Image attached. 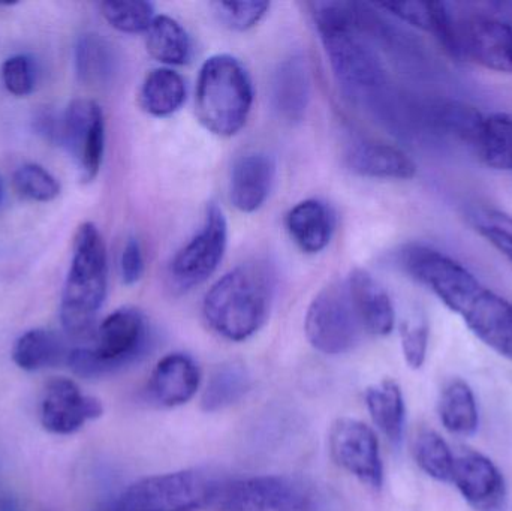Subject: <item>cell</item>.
I'll return each mask as SVG.
<instances>
[{
    "label": "cell",
    "mask_w": 512,
    "mask_h": 511,
    "mask_svg": "<svg viewBox=\"0 0 512 511\" xmlns=\"http://www.w3.org/2000/svg\"><path fill=\"white\" fill-rule=\"evenodd\" d=\"M285 224L295 245L306 254L324 251L333 237L334 216L322 201H301L289 210Z\"/></svg>",
    "instance_id": "cell-21"
},
{
    "label": "cell",
    "mask_w": 512,
    "mask_h": 511,
    "mask_svg": "<svg viewBox=\"0 0 512 511\" xmlns=\"http://www.w3.org/2000/svg\"><path fill=\"white\" fill-rule=\"evenodd\" d=\"M471 150L486 167L512 171L511 114L501 111L484 114Z\"/></svg>",
    "instance_id": "cell-23"
},
{
    "label": "cell",
    "mask_w": 512,
    "mask_h": 511,
    "mask_svg": "<svg viewBox=\"0 0 512 511\" xmlns=\"http://www.w3.org/2000/svg\"><path fill=\"white\" fill-rule=\"evenodd\" d=\"M254 104L251 75L239 59L216 54L204 62L195 108L201 125L219 137H233L248 122Z\"/></svg>",
    "instance_id": "cell-5"
},
{
    "label": "cell",
    "mask_w": 512,
    "mask_h": 511,
    "mask_svg": "<svg viewBox=\"0 0 512 511\" xmlns=\"http://www.w3.org/2000/svg\"><path fill=\"white\" fill-rule=\"evenodd\" d=\"M415 462L421 471L436 482L451 483L454 455L447 441L432 429H421L412 446Z\"/></svg>",
    "instance_id": "cell-31"
},
{
    "label": "cell",
    "mask_w": 512,
    "mask_h": 511,
    "mask_svg": "<svg viewBox=\"0 0 512 511\" xmlns=\"http://www.w3.org/2000/svg\"><path fill=\"white\" fill-rule=\"evenodd\" d=\"M221 483L206 471H176L134 483L114 504L119 511H194L213 506Z\"/></svg>",
    "instance_id": "cell-7"
},
{
    "label": "cell",
    "mask_w": 512,
    "mask_h": 511,
    "mask_svg": "<svg viewBox=\"0 0 512 511\" xmlns=\"http://www.w3.org/2000/svg\"><path fill=\"white\" fill-rule=\"evenodd\" d=\"M403 357L409 368L421 369L429 348V326L424 320L405 321L400 327Z\"/></svg>",
    "instance_id": "cell-36"
},
{
    "label": "cell",
    "mask_w": 512,
    "mask_h": 511,
    "mask_svg": "<svg viewBox=\"0 0 512 511\" xmlns=\"http://www.w3.org/2000/svg\"><path fill=\"white\" fill-rule=\"evenodd\" d=\"M107 248L92 222L80 225L72 246L71 267L63 287L60 321L71 338L93 341L95 320L107 297Z\"/></svg>",
    "instance_id": "cell-4"
},
{
    "label": "cell",
    "mask_w": 512,
    "mask_h": 511,
    "mask_svg": "<svg viewBox=\"0 0 512 511\" xmlns=\"http://www.w3.org/2000/svg\"><path fill=\"white\" fill-rule=\"evenodd\" d=\"M367 410L376 428L393 444H399L405 431L406 408L402 389L394 380H382L381 383L367 387Z\"/></svg>",
    "instance_id": "cell-24"
},
{
    "label": "cell",
    "mask_w": 512,
    "mask_h": 511,
    "mask_svg": "<svg viewBox=\"0 0 512 511\" xmlns=\"http://www.w3.org/2000/svg\"><path fill=\"white\" fill-rule=\"evenodd\" d=\"M146 33L147 51L153 59L167 66H182L191 60V36L179 21L168 15H156Z\"/></svg>",
    "instance_id": "cell-27"
},
{
    "label": "cell",
    "mask_w": 512,
    "mask_h": 511,
    "mask_svg": "<svg viewBox=\"0 0 512 511\" xmlns=\"http://www.w3.org/2000/svg\"><path fill=\"white\" fill-rule=\"evenodd\" d=\"M117 57L110 42L101 35L86 33L75 47V69L81 83L105 86L116 74Z\"/></svg>",
    "instance_id": "cell-28"
},
{
    "label": "cell",
    "mask_w": 512,
    "mask_h": 511,
    "mask_svg": "<svg viewBox=\"0 0 512 511\" xmlns=\"http://www.w3.org/2000/svg\"><path fill=\"white\" fill-rule=\"evenodd\" d=\"M186 101V83L171 68L153 69L140 90L141 107L150 116L168 117L182 108Z\"/></svg>",
    "instance_id": "cell-26"
},
{
    "label": "cell",
    "mask_w": 512,
    "mask_h": 511,
    "mask_svg": "<svg viewBox=\"0 0 512 511\" xmlns=\"http://www.w3.org/2000/svg\"><path fill=\"white\" fill-rule=\"evenodd\" d=\"M150 344V326L143 312L120 308L96 329L92 347L77 348L68 363L83 377H98L131 365L144 356Z\"/></svg>",
    "instance_id": "cell-6"
},
{
    "label": "cell",
    "mask_w": 512,
    "mask_h": 511,
    "mask_svg": "<svg viewBox=\"0 0 512 511\" xmlns=\"http://www.w3.org/2000/svg\"><path fill=\"white\" fill-rule=\"evenodd\" d=\"M346 162L358 176L370 179L409 180L417 165L399 147L381 141H358L346 153Z\"/></svg>",
    "instance_id": "cell-19"
},
{
    "label": "cell",
    "mask_w": 512,
    "mask_h": 511,
    "mask_svg": "<svg viewBox=\"0 0 512 511\" xmlns=\"http://www.w3.org/2000/svg\"><path fill=\"white\" fill-rule=\"evenodd\" d=\"M313 21L339 83L355 96H372L387 83L385 68L367 36L364 5L310 3Z\"/></svg>",
    "instance_id": "cell-2"
},
{
    "label": "cell",
    "mask_w": 512,
    "mask_h": 511,
    "mask_svg": "<svg viewBox=\"0 0 512 511\" xmlns=\"http://www.w3.org/2000/svg\"><path fill=\"white\" fill-rule=\"evenodd\" d=\"M66 354L65 344L59 335L45 329H33L18 338L12 348V360L26 372L41 371L56 365Z\"/></svg>",
    "instance_id": "cell-30"
},
{
    "label": "cell",
    "mask_w": 512,
    "mask_h": 511,
    "mask_svg": "<svg viewBox=\"0 0 512 511\" xmlns=\"http://www.w3.org/2000/svg\"><path fill=\"white\" fill-rule=\"evenodd\" d=\"M144 257L140 242L134 237L126 242L120 257V276L123 284L134 285L143 278Z\"/></svg>",
    "instance_id": "cell-38"
},
{
    "label": "cell",
    "mask_w": 512,
    "mask_h": 511,
    "mask_svg": "<svg viewBox=\"0 0 512 511\" xmlns=\"http://www.w3.org/2000/svg\"><path fill=\"white\" fill-rule=\"evenodd\" d=\"M468 222L512 264L511 215L495 207L475 206L468 212Z\"/></svg>",
    "instance_id": "cell-32"
},
{
    "label": "cell",
    "mask_w": 512,
    "mask_h": 511,
    "mask_svg": "<svg viewBox=\"0 0 512 511\" xmlns=\"http://www.w3.org/2000/svg\"><path fill=\"white\" fill-rule=\"evenodd\" d=\"M201 384V371L192 357L182 353L168 354L159 360L150 375V399L159 407L174 408L188 404Z\"/></svg>",
    "instance_id": "cell-16"
},
{
    "label": "cell",
    "mask_w": 512,
    "mask_h": 511,
    "mask_svg": "<svg viewBox=\"0 0 512 511\" xmlns=\"http://www.w3.org/2000/svg\"><path fill=\"white\" fill-rule=\"evenodd\" d=\"M14 188L21 197L38 203H50L60 194L56 177L38 164H26L14 174Z\"/></svg>",
    "instance_id": "cell-34"
},
{
    "label": "cell",
    "mask_w": 512,
    "mask_h": 511,
    "mask_svg": "<svg viewBox=\"0 0 512 511\" xmlns=\"http://www.w3.org/2000/svg\"><path fill=\"white\" fill-rule=\"evenodd\" d=\"M104 414L99 399L86 395L75 381L56 378L48 383L41 402V423L54 435H72Z\"/></svg>",
    "instance_id": "cell-14"
},
{
    "label": "cell",
    "mask_w": 512,
    "mask_h": 511,
    "mask_svg": "<svg viewBox=\"0 0 512 511\" xmlns=\"http://www.w3.org/2000/svg\"><path fill=\"white\" fill-rule=\"evenodd\" d=\"M276 180V164L265 153H249L231 171V203L243 213H254L270 197Z\"/></svg>",
    "instance_id": "cell-17"
},
{
    "label": "cell",
    "mask_w": 512,
    "mask_h": 511,
    "mask_svg": "<svg viewBox=\"0 0 512 511\" xmlns=\"http://www.w3.org/2000/svg\"><path fill=\"white\" fill-rule=\"evenodd\" d=\"M378 8L417 29L432 33L448 54L457 57L454 15L445 3H379Z\"/></svg>",
    "instance_id": "cell-22"
},
{
    "label": "cell",
    "mask_w": 512,
    "mask_h": 511,
    "mask_svg": "<svg viewBox=\"0 0 512 511\" xmlns=\"http://www.w3.org/2000/svg\"><path fill=\"white\" fill-rule=\"evenodd\" d=\"M213 506L222 511H313V495L285 476L222 480Z\"/></svg>",
    "instance_id": "cell-9"
},
{
    "label": "cell",
    "mask_w": 512,
    "mask_h": 511,
    "mask_svg": "<svg viewBox=\"0 0 512 511\" xmlns=\"http://www.w3.org/2000/svg\"><path fill=\"white\" fill-rule=\"evenodd\" d=\"M439 419L448 432L460 437H469L478 431L477 399L468 383L454 378L442 389L438 401Z\"/></svg>",
    "instance_id": "cell-25"
},
{
    "label": "cell",
    "mask_w": 512,
    "mask_h": 511,
    "mask_svg": "<svg viewBox=\"0 0 512 511\" xmlns=\"http://www.w3.org/2000/svg\"><path fill=\"white\" fill-rule=\"evenodd\" d=\"M3 198H5V188H3V182L0 179V206H2Z\"/></svg>",
    "instance_id": "cell-40"
},
{
    "label": "cell",
    "mask_w": 512,
    "mask_h": 511,
    "mask_svg": "<svg viewBox=\"0 0 512 511\" xmlns=\"http://www.w3.org/2000/svg\"><path fill=\"white\" fill-rule=\"evenodd\" d=\"M59 137L74 159L83 182H92L101 170L105 150L102 108L92 99H74L63 114Z\"/></svg>",
    "instance_id": "cell-12"
},
{
    "label": "cell",
    "mask_w": 512,
    "mask_h": 511,
    "mask_svg": "<svg viewBox=\"0 0 512 511\" xmlns=\"http://www.w3.org/2000/svg\"><path fill=\"white\" fill-rule=\"evenodd\" d=\"M273 297V272L262 263L243 264L210 288L204 297V318L222 338L243 342L264 326Z\"/></svg>",
    "instance_id": "cell-3"
},
{
    "label": "cell",
    "mask_w": 512,
    "mask_h": 511,
    "mask_svg": "<svg viewBox=\"0 0 512 511\" xmlns=\"http://www.w3.org/2000/svg\"><path fill=\"white\" fill-rule=\"evenodd\" d=\"M2 80L6 90L14 96H27L35 89V69L32 60L24 54L9 57L2 65Z\"/></svg>",
    "instance_id": "cell-37"
},
{
    "label": "cell",
    "mask_w": 512,
    "mask_h": 511,
    "mask_svg": "<svg viewBox=\"0 0 512 511\" xmlns=\"http://www.w3.org/2000/svg\"><path fill=\"white\" fill-rule=\"evenodd\" d=\"M227 243V219L221 207L212 203L207 207L200 233L171 261L170 276L174 287L186 291L206 282L224 260Z\"/></svg>",
    "instance_id": "cell-10"
},
{
    "label": "cell",
    "mask_w": 512,
    "mask_h": 511,
    "mask_svg": "<svg viewBox=\"0 0 512 511\" xmlns=\"http://www.w3.org/2000/svg\"><path fill=\"white\" fill-rule=\"evenodd\" d=\"M216 17L228 29L236 32H245V30L255 27L270 9V3L267 2H216L213 3Z\"/></svg>",
    "instance_id": "cell-35"
},
{
    "label": "cell",
    "mask_w": 512,
    "mask_h": 511,
    "mask_svg": "<svg viewBox=\"0 0 512 511\" xmlns=\"http://www.w3.org/2000/svg\"><path fill=\"white\" fill-rule=\"evenodd\" d=\"M400 264L459 315L480 341L512 362L511 302L486 287L462 263L429 246H406L400 252Z\"/></svg>",
    "instance_id": "cell-1"
},
{
    "label": "cell",
    "mask_w": 512,
    "mask_h": 511,
    "mask_svg": "<svg viewBox=\"0 0 512 511\" xmlns=\"http://www.w3.org/2000/svg\"><path fill=\"white\" fill-rule=\"evenodd\" d=\"M251 375L240 363H225L210 375L201 398L206 413H216L237 404L251 390Z\"/></svg>",
    "instance_id": "cell-29"
},
{
    "label": "cell",
    "mask_w": 512,
    "mask_h": 511,
    "mask_svg": "<svg viewBox=\"0 0 512 511\" xmlns=\"http://www.w3.org/2000/svg\"><path fill=\"white\" fill-rule=\"evenodd\" d=\"M346 287L364 332L381 338L390 335L396 324V312L382 285L369 273L357 269L349 275Z\"/></svg>",
    "instance_id": "cell-18"
},
{
    "label": "cell",
    "mask_w": 512,
    "mask_h": 511,
    "mask_svg": "<svg viewBox=\"0 0 512 511\" xmlns=\"http://www.w3.org/2000/svg\"><path fill=\"white\" fill-rule=\"evenodd\" d=\"M457 57L492 71L512 74V23L486 17H454Z\"/></svg>",
    "instance_id": "cell-13"
},
{
    "label": "cell",
    "mask_w": 512,
    "mask_h": 511,
    "mask_svg": "<svg viewBox=\"0 0 512 511\" xmlns=\"http://www.w3.org/2000/svg\"><path fill=\"white\" fill-rule=\"evenodd\" d=\"M304 333L309 344L327 356L349 353L360 344L366 332L346 282L328 285L312 300L304 320Z\"/></svg>",
    "instance_id": "cell-8"
},
{
    "label": "cell",
    "mask_w": 512,
    "mask_h": 511,
    "mask_svg": "<svg viewBox=\"0 0 512 511\" xmlns=\"http://www.w3.org/2000/svg\"><path fill=\"white\" fill-rule=\"evenodd\" d=\"M451 483L477 511H501L507 501V485L492 459L471 449L454 455Z\"/></svg>",
    "instance_id": "cell-15"
},
{
    "label": "cell",
    "mask_w": 512,
    "mask_h": 511,
    "mask_svg": "<svg viewBox=\"0 0 512 511\" xmlns=\"http://www.w3.org/2000/svg\"><path fill=\"white\" fill-rule=\"evenodd\" d=\"M328 449L337 467L372 489L384 483L379 441L375 431L366 423L351 417L337 419L328 432Z\"/></svg>",
    "instance_id": "cell-11"
},
{
    "label": "cell",
    "mask_w": 512,
    "mask_h": 511,
    "mask_svg": "<svg viewBox=\"0 0 512 511\" xmlns=\"http://www.w3.org/2000/svg\"><path fill=\"white\" fill-rule=\"evenodd\" d=\"M95 511H119L117 510L116 504H110V506H102L101 509Z\"/></svg>",
    "instance_id": "cell-39"
},
{
    "label": "cell",
    "mask_w": 512,
    "mask_h": 511,
    "mask_svg": "<svg viewBox=\"0 0 512 511\" xmlns=\"http://www.w3.org/2000/svg\"><path fill=\"white\" fill-rule=\"evenodd\" d=\"M101 11L108 24L123 33L147 32L156 17L152 3L141 0L104 2Z\"/></svg>",
    "instance_id": "cell-33"
},
{
    "label": "cell",
    "mask_w": 512,
    "mask_h": 511,
    "mask_svg": "<svg viewBox=\"0 0 512 511\" xmlns=\"http://www.w3.org/2000/svg\"><path fill=\"white\" fill-rule=\"evenodd\" d=\"M312 80L306 59L292 56L274 72L271 98L274 110L286 122H300L309 107Z\"/></svg>",
    "instance_id": "cell-20"
}]
</instances>
